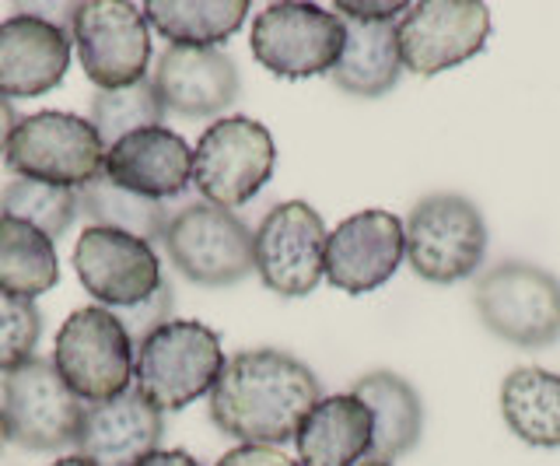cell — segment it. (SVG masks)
<instances>
[{
  "label": "cell",
  "instance_id": "1f68e13d",
  "mask_svg": "<svg viewBox=\"0 0 560 466\" xmlns=\"http://www.w3.org/2000/svg\"><path fill=\"white\" fill-rule=\"evenodd\" d=\"M407 8L410 4H402V0H396V4H361V0H340L337 14L340 19H358V22H399Z\"/></svg>",
  "mask_w": 560,
  "mask_h": 466
},
{
  "label": "cell",
  "instance_id": "52a82bcc",
  "mask_svg": "<svg viewBox=\"0 0 560 466\" xmlns=\"http://www.w3.org/2000/svg\"><path fill=\"white\" fill-rule=\"evenodd\" d=\"M4 162L18 179L81 189L102 172L105 144L84 116L46 109L18 119Z\"/></svg>",
  "mask_w": 560,
  "mask_h": 466
},
{
  "label": "cell",
  "instance_id": "e575fe53",
  "mask_svg": "<svg viewBox=\"0 0 560 466\" xmlns=\"http://www.w3.org/2000/svg\"><path fill=\"white\" fill-rule=\"evenodd\" d=\"M49 466H95V463L84 456H63V459H52Z\"/></svg>",
  "mask_w": 560,
  "mask_h": 466
},
{
  "label": "cell",
  "instance_id": "7402d4cb",
  "mask_svg": "<svg viewBox=\"0 0 560 466\" xmlns=\"http://www.w3.org/2000/svg\"><path fill=\"white\" fill-rule=\"evenodd\" d=\"M354 396L372 410V453L368 459L393 463L417 448L424 431V407L417 389L396 372H372L354 383Z\"/></svg>",
  "mask_w": 560,
  "mask_h": 466
},
{
  "label": "cell",
  "instance_id": "8d00e7d4",
  "mask_svg": "<svg viewBox=\"0 0 560 466\" xmlns=\"http://www.w3.org/2000/svg\"><path fill=\"white\" fill-rule=\"evenodd\" d=\"M358 466H393V463H378V459H364V463H358Z\"/></svg>",
  "mask_w": 560,
  "mask_h": 466
},
{
  "label": "cell",
  "instance_id": "83f0119b",
  "mask_svg": "<svg viewBox=\"0 0 560 466\" xmlns=\"http://www.w3.org/2000/svg\"><path fill=\"white\" fill-rule=\"evenodd\" d=\"M0 214L22 218L35 224L39 232H46L49 238H60L81 214V203H78V189L49 186L35 179H14L0 189Z\"/></svg>",
  "mask_w": 560,
  "mask_h": 466
},
{
  "label": "cell",
  "instance_id": "2e32d148",
  "mask_svg": "<svg viewBox=\"0 0 560 466\" xmlns=\"http://www.w3.org/2000/svg\"><path fill=\"white\" fill-rule=\"evenodd\" d=\"M151 84L165 113L186 119L218 116L242 92L235 60L218 46H168L154 63Z\"/></svg>",
  "mask_w": 560,
  "mask_h": 466
},
{
  "label": "cell",
  "instance_id": "4dcf8cb0",
  "mask_svg": "<svg viewBox=\"0 0 560 466\" xmlns=\"http://www.w3.org/2000/svg\"><path fill=\"white\" fill-rule=\"evenodd\" d=\"M214 466H302L298 459L277 453L273 445H235Z\"/></svg>",
  "mask_w": 560,
  "mask_h": 466
},
{
  "label": "cell",
  "instance_id": "d590c367",
  "mask_svg": "<svg viewBox=\"0 0 560 466\" xmlns=\"http://www.w3.org/2000/svg\"><path fill=\"white\" fill-rule=\"evenodd\" d=\"M4 442H8V428H4V413H0V448H4Z\"/></svg>",
  "mask_w": 560,
  "mask_h": 466
},
{
  "label": "cell",
  "instance_id": "7c38bea8",
  "mask_svg": "<svg viewBox=\"0 0 560 466\" xmlns=\"http://www.w3.org/2000/svg\"><path fill=\"white\" fill-rule=\"evenodd\" d=\"M326 224L312 203L288 200L253 232V260L259 281L280 299H305L326 278Z\"/></svg>",
  "mask_w": 560,
  "mask_h": 466
},
{
  "label": "cell",
  "instance_id": "6da1fadb",
  "mask_svg": "<svg viewBox=\"0 0 560 466\" xmlns=\"http://www.w3.org/2000/svg\"><path fill=\"white\" fill-rule=\"evenodd\" d=\"M319 400L323 386L305 361L277 348L238 351L210 389V421L242 445H280Z\"/></svg>",
  "mask_w": 560,
  "mask_h": 466
},
{
  "label": "cell",
  "instance_id": "f546056e",
  "mask_svg": "<svg viewBox=\"0 0 560 466\" xmlns=\"http://www.w3.org/2000/svg\"><path fill=\"white\" fill-rule=\"evenodd\" d=\"M113 316L122 323V330L133 340V348H140L151 334H158L162 326L175 319V288L162 281L154 295H148L144 302H137L130 308H113Z\"/></svg>",
  "mask_w": 560,
  "mask_h": 466
},
{
  "label": "cell",
  "instance_id": "484cf974",
  "mask_svg": "<svg viewBox=\"0 0 560 466\" xmlns=\"http://www.w3.org/2000/svg\"><path fill=\"white\" fill-rule=\"evenodd\" d=\"M78 203H81V214L88 218V224H95V229L127 232V235L144 238L151 246L165 243V232L172 221L165 203L127 194V189H119L105 172H98L92 183H84L78 189Z\"/></svg>",
  "mask_w": 560,
  "mask_h": 466
},
{
  "label": "cell",
  "instance_id": "ac0fdd59",
  "mask_svg": "<svg viewBox=\"0 0 560 466\" xmlns=\"http://www.w3.org/2000/svg\"><path fill=\"white\" fill-rule=\"evenodd\" d=\"M102 172L127 194L165 203L192 183V148L168 127L133 130L105 151Z\"/></svg>",
  "mask_w": 560,
  "mask_h": 466
},
{
  "label": "cell",
  "instance_id": "d6986e66",
  "mask_svg": "<svg viewBox=\"0 0 560 466\" xmlns=\"http://www.w3.org/2000/svg\"><path fill=\"white\" fill-rule=\"evenodd\" d=\"M70 49V32L35 14H11L0 22V95L11 102L52 92L67 78Z\"/></svg>",
  "mask_w": 560,
  "mask_h": 466
},
{
  "label": "cell",
  "instance_id": "ffe728a7",
  "mask_svg": "<svg viewBox=\"0 0 560 466\" xmlns=\"http://www.w3.org/2000/svg\"><path fill=\"white\" fill-rule=\"evenodd\" d=\"M372 410L354 393L323 396L298 424L294 448L302 466H358L372 453Z\"/></svg>",
  "mask_w": 560,
  "mask_h": 466
},
{
  "label": "cell",
  "instance_id": "836d02e7",
  "mask_svg": "<svg viewBox=\"0 0 560 466\" xmlns=\"http://www.w3.org/2000/svg\"><path fill=\"white\" fill-rule=\"evenodd\" d=\"M18 119H22V116H18L11 102H8L4 95H0V159H4V148H8V141H11L14 127H18Z\"/></svg>",
  "mask_w": 560,
  "mask_h": 466
},
{
  "label": "cell",
  "instance_id": "8fae6325",
  "mask_svg": "<svg viewBox=\"0 0 560 466\" xmlns=\"http://www.w3.org/2000/svg\"><path fill=\"white\" fill-rule=\"evenodd\" d=\"M343 19L337 11L302 0L267 4L253 22V57L270 74L302 81L329 74L343 49Z\"/></svg>",
  "mask_w": 560,
  "mask_h": 466
},
{
  "label": "cell",
  "instance_id": "d6a6232c",
  "mask_svg": "<svg viewBox=\"0 0 560 466\" xmlns=\"http://www.w3.org/2000/svg\"><path fill=\"white\" fill-rule=\"evenodd\" d=\"M133 466H200V459H192L186 448H154V453L137 459Z\"/></svg>",
  "mask_w": 560,
  "mask_h": 466
},
{
  "label": "cell",
  "instance_id": "30bf717a",
  "mask_svg": "<svg viewBox=\"0 0 560 466\" xmlns=\"http://www.w3.org/2000/svg\"><path fill=\"white\" fill-rule=\"evenodd\" d=\"M0 413H4L8 439L28 453H60L78 442L84 407L67 389L52 358H28L25 365L4 375L0 383Z\"/></svg>",
  "mask_w": 560,
  "mask_h": 466
},
{
  "label": "cell",
  "instance_id": "3957f363",
  "mask_svg": "<svg viewBox=\"0 0 560 466\" xmlns=\"http://www.w3.org/2000/svg\"><path fill=\"white\" fill-rule=\"evenodd\" d=\"M477 316L498 340L539 351L560 340V281L525 260L490 267L472 291Z\"/></svg>",
  "mask_w": 560,
  "mask_h": 466
},
{
  "label": "cell",
  "instance_id": "5b68a950",
  "mask_svg": "<svg viewBox=\"0 0 560 466\" xmlns=\"http://www.w3.org/2000/svg\"><path fill=\"white\" fill-rule=\"evenodd\" d=\"M277 144L270 130L249 116H221L192 148V186L214 207L249 203L270 183Z\"/></svg>",
  "mask_w": 560,
  "mask_h": 466
},
{
  "label": "cell",
  "instance_id": "5bb4252c",
  "mask_svg": "<svg viewBox=\"0 0 560 466\" xmlns=\"http://www.w3.org/2000/svg\"><path fill=\"white\" fill-rule=\"evenodd\" d=\"M74 270L84 291L102 308H130L154 295L162 284V264L151 243L127 232L88 224L74 246Z\"/></svg>",
  "mask_w": 560,
  "mask_h": 466
},
{
  "label": "cell",
  "instance_id": "7a4b0ae2",
  "mask_svg": "<svg viewBox=\"0 0 560 466\" xmlns=\"http://www.w3.org/2000/svg\"><path fill=\"white\" fill-rule=\"evenodd\" d=\"M221 337L197 319H172L137 348L133 383L158 410H183L214 389L224 369Z\"/></svg>",
  "mask_w": 560,
  "mask_h": 466
},
{
  "label": "cell",
  "instance_id": "d4e9b609",
  "mask_svg": "<svg viewBox=\"0 0 560 466\" xmlns=\"http://www.w3.org/2000/svg\"><path fill=\"white\" fill-rule=\"evenodd\" d=\"M60 281L57 246L46 232L22 218L0 214V291L18 299H39Z\"/></svg>",
  "mask_w": 560,
  "mask_h": 466
},
{
  "label": "cell",
  "instance_id": "4316f807",
  "mask_svg": "<svg viewBox=\"0 0 560 466\" xmlns=\"http://www.w3.org/2000/svg\"><path fill=\"white\" fill-rule=\"evenodd\" d=\"M162 119H165V106L151 81H140L133 89H119V92H98L88 102V124L102 137L105 151L133 130L162 127Z\"/></svg>",
  "mask_w": 560,
  "mask_h": 466
},
{
  "label": "cell",
  "instance_id": "f1b7e54d",
  "mask_svg": "<svg viewBox=\"0 0 560 466\" xmlns=\"http://www.w3.org/2000/svg\"><path fill=\"white\" fill-rule=\"evenodd\" d=\"M43 337V313L32 299H18L0 291V372H14L35 358Z\"/></svg>",
  "mask_w": 560,
  "mask_h": 466
},
{
  "label": "cell",
  "instance_id": "603a6c76",
  "mask_svg": "<svg viewBox=\"0 0 560 466\" xmlns=\"http://www.w3.org/2000/svg\"><path fill=\"white\" fill-rule=\"evenodd\" d=\"M501 413L515 439L536 448H560V375L515 369L501 383Z\"/></svg>",
  "mask_w": 560,
  "mask_h": 466
},
{
  "label": "cell",
  "instance_id": "9a60e30c",
  "mask_svg": "<svg viewBox=\"0 0 560 466\" xmlns=\"http://www.w3.org/2000/svg\"><path fill=\"white\" fill-rule=\"evenodd\" d=\"M407 260V235L393 211H361L326 238V281L347 295H368Z\"/></svg>",
  "mask_w": 560,
  "mask_h": 466
},
{
  "label": "cell",
  "instance_id": "8992f818",
  "mask_svg": "<svg viewBox=\"0 0 560 466\" xmlns=\"http://www.w3.org/2000/svg\"><path fill=\"white\" fill-rule=\"evenodd\" d=\"M133 340L113 316V308L102 305L78 308L63 319L52 348V365L81 404H105L127 393L133 383Z\"/></svg>",
  "mask_w": 560,
  "mask_h": 466
},
{
  "label": "cell",
  "instance_id": "4fadbf2b",
  "mask_svg": "<svg viewBox=\"0 0 560 466\" xmlns=\"http://www.w3.org/2000/svg\"><path fill=\"white\" fill-rule=\"evenodd\" d=\"M402 67L431 78L477 57L490 39V8L480 0H424L396 22Z\"/></svg>",
  "mask_w": 560,
  "mask_h": 466
},
{
  "label": "cell",
  "instance_id": "277c9868",
  "mask_svg": "<svg viewBox=\"0 0 560 466\" xmlns=\"http://www.w3.org/2000/svg\"><path fill=\"white\" fill-rule=\"evenodd\" d=\"M402 235L413 273L431 284L472 278L487 256V221L480 207L459 194L424 197L402 224Z\"/></svg>",
  "mask_w": 560,
  "mask_h": 466
},
{
  "label": "cell",
  "instance_id": "ba28073f",
  "mask_svg": "<svg viewBox=\"0 0 560 466\" xmlns=\"http://www.w3.org/2000/svg\"><path fill=\"white\" fill-rule=\"evenodd\" d=\"M165 253L186 281L203 288H232L256 270L253 232L245 221L207 200L186 203L172 214Z\"/></svg>",
  "mask_w": 560,
  "mask_h": 466
},
{
  "label": "cell",
  "instance_id": "e0dca14e",
  "mask_svg": "<svg viewBox=\"0 0 560 466\" xmlns=\"http://www.w3.org/2000/svg\"><path fill=\"white\" fill-rule=\"evenodd\" d=\"M162 435L165 413L137 386H130L113 400L84 407L74 445L78 456L92 459L95 466H133L162 445Z\"/></svg>",
  "mask_w": 560,
  "mask_h": 466
},
{
  "label": "cell",
  "instance_id": "44dd1931",
  "mask_svg": "<svg viewBox=\"0 0 560 466\" xmlns=\"http://www.w3.org/2000/svg\"><path fill=\"white\" fill-rule=\"evenodd\" d=\"M343 49L329 71L332 84L354 98H382L396 89L402 74L396 22H358L343 19Z\"/></svg>",
  "mask_w": 560,
  "mask_h": 466
},
{
  "label": "cell",
  "instance_id": "cb8c5ba5",
  "mask_svg": "<svg viewBox=\"0 0 560 466\" xmlns=\"http://www.w3.org/2000/svg\"><path fill=\"white\" fill-rule=\"evenodd\" d=\"M144 19L168 46H218L249 19L245 0H148Z\"/></svg>",
  "mask_w": 560,
  "mask_h": 466
},
{
  "label": "cell",
  "instance_id": "9c48e42d",
  "mask_svg": "<svg viewBox=\"0 0 560 466\" xmlns=\"http://www.w3.org/2000/svg\"><path fill=\"white\" fill-rule=\"evenodd\" d=\"M70 39L88 81L98 92H119L148 81L151 25L144 8L127 0H88L78 4Z\"/></svg>",
  "mask_w": 560,
  "mask_h": 466
}]
</instances>
